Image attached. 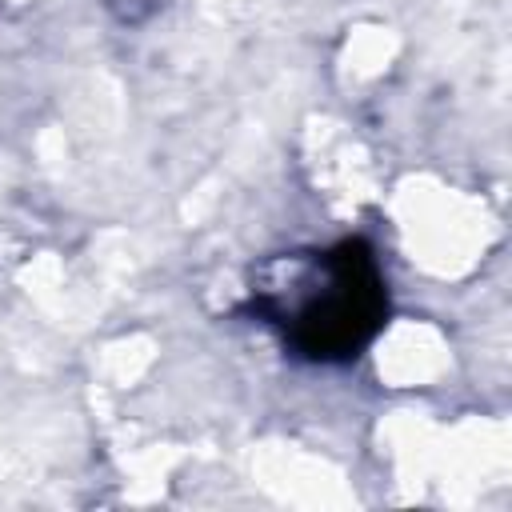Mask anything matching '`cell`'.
I'll return each instance as SVG.
<instances>
[{"instance_id": "6da1fadb", "label": "cell", "mask_w": 512, "mask_h": 512, "mask_svg": "<svg viewBox=\"0 0 512 512\" xmlns=\"http://www.w3.org/2000/svg\"><path fill=\"white\" fill-rule=\"evenodd\" d=\"M252 312L308 360H352L388 312L384 272L364 240L284 252L252 276Z\"/></svg>"}, {"instance_id": "7a4b0ae2", "label": "cell", "mask_w": 512, "mask_h": 512, "mask_svg": "<svg viewBox=\"0 0 512 512\" xmlns=\"http://www.w3.org/2000/svg\"><path fill=\"white\" fill-rule=\"evenodd\" d=\"M112 4V12L120 16V20H128V24H136V20H144V16H152L164 0H108Z\"/></svg>"}]
</instances>
